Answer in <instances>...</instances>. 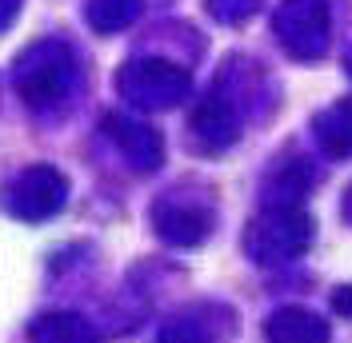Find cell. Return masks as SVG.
Returning <instances> with one entry per match:
<instances>
[{"label":"cell","mask_w":352,"mask_h":343,"mask_svg":"<svg viewBox=\"0 0 352 343\" xmlns=\"http://www.w3.org/2000/svg\"><path fill=\"white\" fill-rule=\"evenodd\" d=\"M12 84L32 112H56L76 88V52L60 36L32 40L12 64Z\"/></svg>","instance_id":"cell-1"},{"label":"cell","mask_w":352,"mask_h":343,"mask_svg":"<svg viewBox=\"0 0 352 343\" xmlns=\"http://www.w3.org/2000/svg\"><path fill=\"white\" fill-rule=\"evenodd\" d=\"M312 244V220L300 204H264L244 228V252L261 268L292 263Z\"/></svg>","instance_id":"cell-2"},{"label":"cell","mask_w":352,"mask_h":343,"mask_svg":"<svg viewBox=\"0 0 352 343\" xmlns=\"http://www.w3.org/2000/svg\"><path fill=\"white\" fill-rule=\"evenodd\" d=\"M116 92H120V100H129L140 112H164V108H176L180 100H188L192 76H188V68L176 64V60L136 56L129 64H120Z\"/></svg>","instance_id":"cell-3"},{"label":"cell","mask_w":352,"mask_h":343,"mask_svg":"<svg viewBox=\"0 0 352 343\" xmlns=\"http://www.w3.org/2000/svg\"><path fill=\"white\" fill-rule=\"evenodd\" d=\"M0 204L12 220L44 224L68 204V176L60 168H52V164H28L4 184Z\"/></svg>","instance_id":"cell-4"},{"label":"cell","mask_w":352,"mask_h":343,"mask_svg":"<svg viewBox=\"0 0 352 343\" xmlns=\"http://www.w3.org/2000/svg\"><path fill=\"white\" fill-rule=\"evenodd\" d=\"M272 32H276L280 48L296 60L324 56L332 36L329 0H280V8L272 12Z\"/></svg>","instance_id":"cell-5"},{"label":"cell","mask_w":352,"mask_h":343,"mask_svg":"<svg viewBox=\"0 0 352 343\" xmlns=\"http://www.w3.org/2000/svg\"><path fill=\"white\" fill-rule=\"evenodd\" d=\"M188 132H192V148L204 152V156H217V152H228L236 140H241V104L212 88L208 96H200L192 116H188Z\"/></svg>","instance_id":"cell-6"},{"label":"cell","mask_w":352,"mask_h":343,"mask_svg":"<svg viewBox=\"0 0 352 343\" xmlns=\"http://www.w3.org/2000/svg\"><path fill=\"white\" fill-rule=\"evenodd\" d=\"M212 224H217V215H212V208L204 200H184L180 192H168L164 200L153 204L156 236L164 244H173V248H197V244H204L208 232H212Z\"/></svg>","instance_id":"cell-7"},{"label":"cell","mask_w":352,"mask_h":343,"mask_svg":"<svg viewBox=\"0 0 352 343\" xmlns=\"http://www.w3.org/2000/svg\"><path fill=\"white\" fill-rule=\"evenodd\" d=\"M100 128L112 140V148L129 160L132 172L144 176V172H156L164 164V140H160V132L153 124H144L136 116H124V112H109Z\"/></svg>","instance_id":"cell-8"},{"label":"cell","mask_w":352,"mask_h":343,"mask_svg":"<svg viewBox=\"0 0 352 343\" xmlns=\"http://www.w3.org/2000/svg\"><path fill=\"white\" fill-rule=\"evenodd\" d=\"M264 340L268 343H329V323L324 316L308 311V307H276L264 323Z\"/></svg>","instance_id":"cell-9"},{"label":"cell","mask_w":352,"mask_h":343,"mask_svg":"<svg viewBox=\"0 0 352 343\" xmlns=\"http://www.w3.org/2000/svg\"><path fill=\"white\" fill-rule=\"evenodd\" d=\"M312 132H316V144L324 148V156L349 160L352 156V96H340L336 104H329L324 112H316Z\"/></svg>","instance_id":"cell-10"},{"label":"cell","mask_w":352,"mask_h":343,"mask_svg":"<svg viewBox=\"0 0 352 343\" xmlns=\"http://www.w3.org/2000/svg\"><path fill=\"white\" fill-rule=\"evenodd\" d=\"M28 340L32 343H100V335L76 311H44V316H36L28 323Z\"/></svg>","instance_id":"cell-11"},{"label":"cell","mask_w":352,"mask_h":343,"mask_svg":"<svg viewBox=\"0 0 352 343\" xmlns=\"http://www.w3.org/2000/svg\"><path fill=\"white\" fill-rule=\"evenodd\" d=\"M144 8V0H85V21L96 28V32H120L136 24Z\"/></svg>","instance_id":"cell-12"},{"label":"cell","mask_w":352,"mask_h":343,"mask_svg":"<svg viewBox=\"0 0 352 343\" xmlns=\"http://www.w3.org/2000/svg\"><path fill=\"white\" fill-rule=\"evenodd\" d=\"M305 192H308L305 160H285L264 184V204H300Z\"/></svg>","instance_id":"cell-13"},{"label":"cell","mask_w":352,"mask_h":343,"mask_svg":"<svg viewBox=\"0 0 352 343\" xmlns=\"http://www.w3.org/2000/svg\"><path fill=\"white\" fill-rule=\"evenodd\" d=\"M156 343H212V335H208V327H204L200 320L180 316V320H168L164 327H160Z\"/></svg>","instance_id":"cell-14"},{"label":"cell","mask_w":352,"mask_h":343,"mask_svg":"<svg viewBox=\"0 0 352 343\" xmlns=\"http://www.w3.org/2000/svg\"><path fill=\"white\" fill-rule=\"evenodd\" d=\"M204 4H208V16L220 24H244L261 8V0H204Z\"/></svg>","instance_id":"cell-15"},{"label":"cell","mask_w":352,"mask_h":343,"mask_svg":"<svg viewBox=\"0 0 352 343\" xmlns=\"http://www.w3.org/2000/svg\"><path fill=\"white\" fill-rule=\"evenodd\" d=\"M21 4H24V0H0V32H4V28H12V21L21 16Z\"/></svg>","instance_id":"cell-16"},{"label":"cell","mask_w":352,"mask_h":343,"mask_svg":"<svg viewBox=\"0 0 352 343\" xmlns=\"http://www.w3.org/2000/svg\"><path fill=\"white\" fill-rule=\"evenodd\" d=\"M332 307H336L340 316H352V287H336V292H332Z\"/></svg>","instance_id":"cell-17"},{"label":"cell","mask_w":352,"mask_h":343,"mask_svg":"<svg viewBox=\"0 0 352 343\" xmlns=\"http://www.w3.org/2000/svg\"><path fill=\"white\" fill-rule=\"evenodd\" d=\"M344 215L352 220V188H349V200H344Z\"/></svg>","instance_id":"cell-18"},{"label":"cell","mask_w":352,"mask_h":343,"mask_svg":"<svg viewBox=\"0 0 352 343\" xmlns=\"http://www.w3.org/2000/svg\"><path fill=\"white\" fill-rule=\"evenodd\" d=\"M344 68H349V72H352V48H349V56H344Z\"/></svg>","instance_id":"cell-19"}]
</instances>
